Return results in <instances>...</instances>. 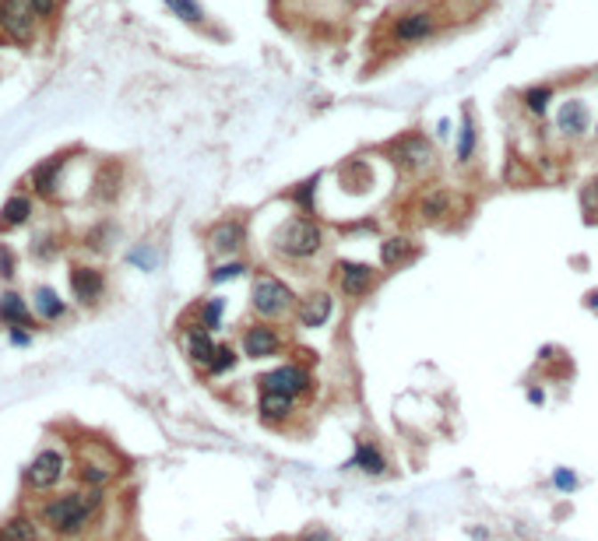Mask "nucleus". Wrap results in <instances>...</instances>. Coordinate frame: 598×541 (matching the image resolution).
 Wrapping results in <instances>:
<instances>
[{
    "label": "nucleus",
    "mask_w": 598,
    "mask_h": 541,
    "mask_svg": "<svg viewBox=\"0 0 598 541\" xmlns=\"http://www.w3.org/2000/svg\"><path fill=\"white\" fill-rule=\"evenodd\" d=\"M271 246H275V254H279L282 261H293V264L313 261V257L324 250V225H320L317 218L296 214V218H289V222L279 225Z\"/></svg>",
    "instance_id": "obj_1"
},
{
    "label": "nucleus",
    "mask_w": 598,
    "mask_h": 541,
    "mask_svg": "<svg viewBox=\"0 0 598 541\" xmlns=\"http://www.w3.org/2000/svg\"><path fill=\"white\" fill-rule=\"evenodd\" d=\"M250 306L261 320H282L289 313H296L299 299L289 281H282L279 274H257L250 285Z\"/></svg>",
    "instance_id": "obj_2"
},
{
    "label": "nucleus",
    "mask_w": 598,
    "mask_h": 541,
    "mask_svg": "<svg viewBox=\"0 0 598 541\" xmlns=\"http://www.w3.org/2000/svg\"><path fill=\"white\" fill-rule=\"evenodd\" d=\"M387 155H391V162L398 166V173H405V176H412V180H423L426 173L437 169V148H433L430 137L419 134V131H408V134L394 137V141L387 144Z\"/></svg>",
    "instance_id": "obj_3"
},
{
    "label": "nucleus",
    "mask_w": 598,
    "mask_h": 541,
    "mask_svg": "<svg viewBox=\"0 0 598 541\" xmlns=\"http://www.w3.org/2000/svg\"><path fill=\"white\" fill-rule=\"evenodd\" d=\"M440 25H444V18L433 7H408V11L391 18L387 36H391L394 46H419V43L433 39L440 32Z\"/></svg>",
    "instance_id": "obj_4"
},
{
    "label": "nucleus",
    "mask_w": 598,
    "mask_h": 541,
    "mask_svg": "<svg viewBox=\"0 0 598 541\" xmlns=\"http://www.w3.org/2000/svg\"><path fill=\"white\" fill-rule=\"evenodd\" d=\"M95 503H99V492H92V496H61V499L43 506V517H46V524L57 535H77L85 528V521L92 517Z\"/></svg>",
    "instance_id": "obj_5"
},
{
    "label": "nucleus",
    "mask_w": 598,
    "mask_h": 541,
    "mask_svg": "<svg viewBox=\"0 0 598 541\" xmlns=\"http://www.w3.org/2000/svg\"><path fill=\"white\" fill-rule=\"evenodd\" d=\"M331 278H335V285H338V292L345 299H363V295H370L376 288L380 270L374 264H363V261H338L331 268Z\"/></svg>",
    "instance_id": "obj_6"
},
{
    "label": "nucleus",
    "mask_w": 598,
    "mask_h": 541,
    "mask_svg": "<svg viewBox=\"0 0 598 541\" xmlns=\"http://www.w3.org/2000/svg\"><path fill=\"white\" fill-rule=\"evenodd\" d=\"M0 32L21 46L36 39V11L28 0H0Z\"/></svg>",
    "instance_id": "obj_7"
},
{
    "label": "nucleus",
    "mask_w": 598,
    "mask_h": 541,
    "mask_svg": "<svg viewBox=\"0 0 598 541\" xmlns=\"http://www.w3.org/2000/svg\"><path fill=\"white\" fill-rule=\"evenodd\" d=\"M261 391H279V394H293V398H303L313 391V376L306 366H296V362H286V366H275L271 373H264L261 380Z\"/></svg>",
    "instance_id": "obj_8"
},
{
    "label": "nucleus",
    "mask_w": 598,
    "mask_h": 541,
    "mask_svg": "<svg viewBox=\"0 0 598 541\" xmlns=\"http://www.w3.org/2000/svg\"><path fill=\"white\" fill-rule=\"evenodd\" d=\"M239 348H243V355L246 359H254V362H261V359H279L282 355V348H286V338L264 320V324H254V327H246L243 331V338H239Z\"/></svg>",
    "instance_id": "obj_9"
},
{
    "label": "nucleus",
    "mask_w": 598,
    "mask_h": 541,
    "mask_svg": "<svg viewBox=\"0 0 598 541\" xmlns=\"http://www.w3.org/2000/svg\"><path fill=\"white\" fill-rule=\"evenodd\" d=\"M331 313H335V295L324 292V288H317V292H310V295L299 299L296 324L306 327V331H317V327H324L331 320Z\"/></svg>",
    "instance_id": "obj_10"
},
{
    "label": "nucleus",
    "mask_w": 598,
    "mask_h": 541,
    "mask_svg": "<svg viewBox=\"0 0 598 541\" xmlns=\"http://www.w3.org/2000/svg\"><path fill=\"white\" fill-rule=\"evenodd\" d=\"M246 243V225L239 218H225L219 225H212L208 232V246L219 254V257H236Z\"/></svg>",
    "instance_id": "obj_11"
},
{
    "label": "nucleus",
    "mask_w": 598,
    "mask_h": 541,
    "mask_svg": "<svg viewBox=\"0 0 598 541\" xmlns=\"http://www.w3.org/2000/svg\"><path fill=\"white\" fill-rule=\"evenodd\" d=\"M61 474H64V457H61L57 450H46V454H39V457L28 464L25 481H28L32 489L46 492V489H53V485L61 481Z\"/></svg>",
    "instance_id": "obj_12"
},
{
    "label": "nucleus",
    "mask_w": 598,
    "mask_h": 541,
    "mask_svg": "<svg viewBox=\"0 0 598 541\" xmlns=\"http://www.w3.org/2000/svg\"><path fill=\"white\" fill-rule=\"evenodd\" d=\"M416 211H419V218L430 222V225L448 222L450 214H454V194H450L448 187H430V190L419 198Z\"/></svg>",
    "instance_id": "obj_13"
},
{
    "label": "nucleus",
    "mask_w": 598,
    "mask_h": 541,
    "mask_svg": "<svg viewBox=\"0 0 598 541\" xmlns=\"http://www.w3.org/2000/svg\"><path fill=\"white\" fill-rule=\"evenodd\" d=\"M556 124H560V131H563L567 137L588 134V127H592L588 102H585V99H567V102L560 106V117H556Z\"/></svg>",
    "instance_id": "obj_14"
},
{
    "label": "nucleus",
    "mask_w": 598,
    "mask_h": 541,
    "mask_svg": "<svg viewBox=\"0 0 598 541\" xmlns=\"http://www.w3.org/2000/svg\"><path fill=\"white\" fill-rule=\"evenodd\" d=\"M183 344H187V355H190V362L194 366H212V359H215V338H212V331H205L201 324L198 327H187V335H183Z\"/></svg>",
    "instance_id": "obj_15"
},
{
    "label": "nucleus",
    "mask_w": 598,
    "mask_h": 541,
    "mask_svg": "<svg viewBox=\"0 0 598 541\" xmlns=\"http://www.w3.org/2000/svg\"><path fill=\"white\" fill-rule=\"evenodd\" d=\"M296 401L293 394H279V391H261V418L264 422H289L293 418V411H296Z\"/></svg>",
    "instance_id": "obj_16"
},
{
    "label": "nucleus",
    "mask_w": 598,
    "mask_h": 541,
    "mask_svg": "<svg viewBox=\"0 0 598 541\" xmlns=\"http://www.w3.org/2000/svg\"><path fill=\"white\" fill-rule=\"evenodd\" d=\"M71 288H75V299H81L85 306H88V303H95V299L102 295V288H106V281H102V270L75 268V270H71Z\"/></svg>",
    "instance_id": "obj_17"
},
{
    "label": "nucleus",
    "mask_w": 598,
    "mask_h": 541,
    "mask_svg": "<svg viewBox=\"0 0 598 541\" xmlns=\"http://www.w3.org/2000/svg\"><path fill=\"white\" fill-rule=\"evenodd\" d=\"M408 261H416V246L408 236H387L380 243V264L384 268H405Z\"/></svg>",
    "instance_id": "obj_18"
},
{
    "label": "nucleus",
    "mask_w": 598,
    "mask_h": 541,
    "mask_svg": "<svg viewBox=\"0 0 598 541\" xmlns=\"http://www.w3.org/2000/svg\"><path fill=\"white\" fill-rule=\"evenodd\" d=\"M349 468H356V472L363 474H384L387 472V457L380 454V447L370 443V440H360L356 443V454H352V461H349Z\"/></svg>",
    "instance_id": "obj_19"
},
{
    "label": "nucleus",
    "mask_w": 598,
    "mask_h": 541,
    "mask_svg": "<svg viewBox=\"0 0 598 541\" xmlns=\"http://www.w3.org/2000/svg\"><path fill=\"white\" fill-rule=\"evenodd\" d=\"M475 148H479V131H475L472 113H465V117H461V131H457V144H454V158H457L461 166H468V162L475 158Z\"/></svg>",
    "instance_id": "obj_20"
},
{
    "label": "nucleus",
    "mask_w": 598,
    "mask_h": 541,
    "mask_svg": "<svg viewBox=\"0 0 598 541\" xmlns=\"http://www.w3.org/2000/svg\"><path fill=\"white\" fill-rule=\"evenodd\" d=\"M553 99H556V88H553V85H528L521 92V106L531 117H545L549 106H553Z\"/></svg>",
    "instance_id": "obj_21"
},
{
    "label": "nucleus",
    "mask_w": 598,
    "mask_h": 541,
    "mask_svg": "<svg viewBox=\"0 0 598 541\" xmlns=\"http://www.w3.org/2000/svg\"><path fill=\"white\" fill-rule=\"evenodd\" d=\"M0 320H7L11 327H28V306H25V299L14 295V292L0 295Z\"/></svg>",
    "instance_id": "obj_22"
},
{
    "label": "nucleus",
    "mask_w": 598,
    "mask_h": 541,
    "mask_svg": "<svg viewBox=\"0 0 598 541\" xmlns=\"http://www.w3.org/2000/svg\"><path fill=\"white\" fill-rule=\"evenodd\" d=\"M28 214H32V201L18 194V198H11V201L4 204V211H0V229L25 225V222H28Z\"/></svg>",
    "instance_id": "obj_23"
},
{
    "label": "nucleus",
    "mask_w": 598,
    "mask_h": 541,
    "mask_svg": "<svg viewBox=\"0 0 598 541\" xmlns=\"http://www.w3.org/2000/svg\"><path fill=\"white\" fill-rule=\"evenodd\" d=\"M222 310H225V299H205L201 303V310H198V324L205 327V331H219L222 327Z\"/></svg>",
    "instance_id": "obj_24"
},
{
    "label": "nucleus",
    "mask_w": 598,
    "mask_h": 541,
    "mask_svg": "<svg viewBox=\"0 0 598 541\" xmlns=\"http://www.w3.org/2000/svg\"><path fill=\"white\" fill-rule=\"evenodd\" d=\"M166 7L187 25H205V7L198 0H166Z\"/></svg>",
    "instance_id": "obj_25"
},
{
    "label": "nucleus",
    "mask_w": 598,
    "mask_h": 541,
    "mask_svg": "<svg viewBox=\"0 0 598 541\" xmlns=\"http://www.w3.org/2000/svg\"><path fill=\"white\" fill-rule=\"evenodd\" d=\"M61 166H64V158H50V162H43V166L36 169V190H39V194H53V190H57V173H61Z\"/></svg>",
    "instance_id": "obj_26"
},
{
    "label": "nucleus",
    "mask_w": 598,
    "mask_h": 541,
    "mask_svg": "<svg viewBox=\"0 0 598 541\" xmlns=\"http://www.w3.org/2000/svg\"><path fill=\"white\" fill-rule=\"evenodd\" d=\"M0 541H36V528L25 517H14L0 528Z\"/></svg>",
    "instance_id": "obj_27"
},
{
    "label": "nucleus",
    "mask_w": 598,
    "mask_h": 541,
    "mask_svg": "<svg viewBox=\"0 0 598 541\" xmlns=\"http://www.w3.org/2000/svg\"><path fill=\"white\" fill-rule=\"evenodd\" d=\"M36 306H39V313H43L46 320L64 317V303L57 299V292H53V288H39V292H36Z\"/></svg>",
    "instance_id": "obj_28"
},
{
    "label": "nucleus",
    "mask_w": 598,
    "mask_h": 541,
    "mask_svg": "<svg viewBox=\"0 0 598 541\" xmlns=\"http://www.w3.org/2000/svg\"><path fill=\"white\" fill-rule=\"evenodd\" d=\"M236 359H239V355H236L232 344H219V348H215V359H212V366H208V373H212V376H222V373H229V369L236 366Z\"/></svg>",
    "instance_id": "obj_29"
},
{
    "label": "nucleus",
    "mask_w": 598,
    "mask_h": 541,
    "mask_svg": "<svg viewBox=\"0 0 598 541\" xmlns=\"http://www.w3.org/2000/svg\"><path fill=\"white\" fill-rule=\"evenodd\" d=\"M313 198H317V176H313V180H303L296 190H289V201L299 204L303 211H310V207H313Z\"/></svg>",
    "instance_id": "obj_30"
},
{
    "label": "nucleus",
    "mask_w": 598,
    "mask_h": 541,
    "mask_svg": "<svg viewBox=\"0 0 598 541\" xmlns=\"http://www.w3.org/2000/svg\"><path fill=\"white\" fill-rule=\"evenodd\" d=\"M239 274H246V264H243V261H225V264H219V268L212 270V281L222 285V281H232V278H239Z\"/></svg>",
    "instance_id": "obj_31"
},
{
    "label": "nucleus",
    "mask_w": 598,
    "mask_h": 541,
    "mask_svg": "<svg viewBox=\"0 0 598 541\" xmlns=\"http://www.w3.org/2000/svg\"><path fill=\"white\" fill-rule=\"evenodd\" d=\"M28 7L36 11V18H50V14H57L61 0H28Z\"/></svg>",
    "instance_id": "obj_32"
},
{
    "label": "nucleus",
    "mask_w": 598,
    "mask_h": 541,
    "mask_svg": "<svg viewBox=\"0 0 598 541\" xmlns=\"http://www.w3.org/2000/svg\"><path fill=\"white\" fill-rule=\"evenodd\" d=\"M81 478L92 481V485H102V481H109V472H106V468H95V464H85Z\"/></svg>",
    "instance_id": "obj_33"
},
{
    "label": "nucleus",
    "mask_w": 598,
    "mask_h": 541,
    "mask_svg": "<svg viewBox=\"0 0 598 541\" xmlns=\"http://www.w3.org/2000/svg\"><path fill=\"white\" fill-rule=\"evenodd\" d=\"M553 481H556V489H574V485H578L574 472H556L553 474Z\"/></svg>",
    "instance_id": "obj_34"
},
{
    "label": "nucleus",
    "mask_w": 598,
    "mask_h": 541,
    "mask_svg": "<svg viewBox=\"0 0 598 541\" xmlns=\"http://www.w3.org/2000/svg\"><path fill=\"white\" fill-rule=\"evenodd\" d=\"M299 541H335L324 528H313V531H303V538Z\"/></svg>",
    "instance_id": "obj_35"
},
{
    "label": "nucleus",
    "mask_w": 598,
    "mask_h": 541,
    "mask_svg": "<svg viewBox=\"0 0 598 541\" xmlns=\"http://www.w3.org/2000/svg\"><path fill=\"white\" fill-rule=\"evenodd\" d=\"M528 401H531V405H542V401H545V394H542V391H535V387H531V391H528Z\"/></svg>",
    "instance_id": "obj_36"
},
{
    "label": "nucleus",
    "mask_w": 598,
    "mask_h": 541,
    "mask_svg": "<svg viewBox=\"0 0 598 541\" xmlns=\"http://www.w3.org/2000/svg\"><path fill=\"white\" fill-rule=\"evenodd\" d=\"M11 341H14V344H28V335H25V331H11Z\"/></svg>",
    "instance_id": "obj_37"
},
{
    "label": "nucleus",
    "mask_w": 598,
    "mask_h": 541,
    "mask_svg": "<svg viewBox=\"0 0 598 541\" xmlns=\"http://www.w3.org/2000/svg\"><path fill=\"white\" fill-rule=\"evenodd\" d=\"M588 306H598V292H592V295H588Z\"/></svg>",
    "instance_id": "obj_38"
}]
</instances>
